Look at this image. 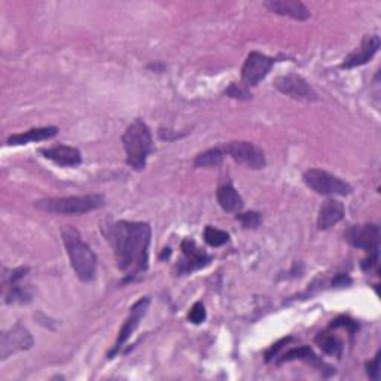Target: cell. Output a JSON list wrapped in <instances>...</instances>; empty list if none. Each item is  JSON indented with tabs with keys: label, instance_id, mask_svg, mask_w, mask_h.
Instances as JSON below:
<instances>
[{
	"label": "cell",
	"instance_id": "cell-1",
	"mask_svg": "<svg viewBox=\"0 0 381 381\" xmlns=\"http://www.w3.org/2000/svg\"><path fill=\"white\" fill-rule=\"evenodd\" d=\"M151 234L146 222L120 221L108 225L105 236L113 247L116 266L128 278L148 270Z\"/></svg>",
	"mask_w": 381,
	"mask_h": 381
},
{
	"label": "cell",
	"instance_id": "cell-2",
	"mask_svg": "<svg viewBox=\"0 0 381 381\" xmlns=\"http://www.w3.org/2000/svg\"><path fill=\"white\" fill-rule=\"evenodd\" d=\"M63 241L70 259V266L82 282H91L97 275V256L88 246L79 231L73 227L63 229Z\"/></svg>",
	"mask_w": 381,
	"mask_h": 381
},
{
	"label": "cell",
	"instance_id": "cell-3",
	"mask_svg": "<svg viewBox=\"0 0 381 381\" xmlns=\"http://www.w3.org/2000/svg\"><path fill=\"white\" fill-rule=\"evenodd\" d=\"M127 164L135 170H143L146 159L152 152V135L149 127L142 120L131 123L123 136Z\"/></svg>",
	"mask_w": 381,
	"mask_h": 381
},
{
	"label": "cell",
	"instance_id": "cell-4",
	"mask_svg": "<svg viewBox=\"0 0 381 381\" xmlns=\"http://www.w3.org/2000/svg\"><path fill=\"white\" fill-rule=\"evenodd\" d=\"M35 206L54 215H84L105 206L103 195L91 194L81 197H63V198H45L35 203Z\"/></svg>",
	"mask_w": 381,
	"mask_h": 381
},
{
	"label": "cell",
	"instance_id": "cell-5",
	"mask_svg": "<svg viewBox=\"0 0 381 381\" xmlns=\"http://www.w3.org/2000/svg\"><path fill=\"white\" fill-rule=\"evenodd\" d=\"M302 179L305 185L312 188L314 193L320 195H340L346 197L351 194V186L341 181L340 178H336L334 174H329L325 170L319 169H310L307 170L302 176Z\"/></svg>",
	"mask_w": 381,
	"mask_h": 381
},
{
	"label": "cell",
	"instance_id": "cell-6",
	"mask_svg": "<svg viewBox=\"0 0 381 381\" xmlns=\"http://www.w3.org/2000/svg\"><path fill=\"white\" fill-rule=\"evenodd\" d=\"M224 154L252 170H262L267 166L266 154L252 142H229L224 146Z\"/></svg>",
	"mask_w": 381,
	"mask_h": 381
},
{
	"label": "cell",
	"instance_id": "cell-7",
	"mask_svg": "<svg viewBox=\"0 0 381 381\" xmlns=\"http://www.w3.org/2000/svg\"><path fill=\"white\" fill-rule=\"evenodd\" d=\"M33 346V336L23 325H13L9 331H5L0 339V359L5 360L11 355L18 351L28 350Z\"/></svg>",
	"mask_w": 381,
	"mask_h": 381
},
{
	"label": "cell",
	"instance_id": "cell-8",
	"mask_svg": "<svg viewBox=\"0 0 381 381\" xmlns=\"http://www.w3.org/2000/svg\"><path fill=\"white\" fill-rule=\"evenodd\" d=\"M274 85L282 94L298 101H316L319 98L316 91L310 86V84L304 78L294 75V73L278 76Z\"/></svg>",
	"mask_w": 381,
	"mask_h": 381
},
{
	"label": "cell",
	"instance_id": "cell-9",
	"mask_svg": "<svg viewBox=\"0 0 381 381\" xmlns=\"http://www.w3.org/2000/svg\"><path fill=\"white\" fill-rule=\"evenodd\" d=\"M275 63L274 58L263 55L261 52H251L247 55L244 66L241 69V79L246 86H255L263 78L268 75L273 64Z\"/></svg>",
	"mask_w": 381,
	"mask_h": 381
},
{
	"label": "cell",
	"instance_id": "cell-10",
	"mask_svg": "<svg viewBox=\"0 0 381 381\" xmlns=\"http://www.w3.org/2000/svg\"><path fill=\"white\" fill-rule=\"evenodd\" d=\"M344 239L358 249L371 252L378 249L380 244V228L375 224L353 225L344 232Z\"/></svg>",
	"mask_w": 381,
	"mask_h": 381
},
{
	"label": "cell",
	"instance_id": "cell-11",
	"mask_svg": "<svg viewBox=\"0 0 381 381\" xmlns=\"http://www.w3.org/2000/svg\"><path fill=\"white\" fill-rule=\"evenodd\" d=\"M149 302H151L149 298L144 297V298H140L133 307H131L130 316H128L124 326L120 331L118 340H116L113 348L109 351V355H108L109 359H112V356H115L116 353H118L120 348L130 340V336L133 335V332L137 329L142 317L146 314V312H148V309H149Z\"/></svg>",
	"mask_w": 381,
	"mask_h": 381
},
{
	"label": "cell",
	"instance_id": "cell-12",
	"mask_svg": "<svg viewBox=\"0 0 381 381\" xmlns=\"http://www.w3.org/2000/svg\"><path fill=\"white\" fill-rule=\"evenodd\" d=\"M181 247L183 252V261L178 266L181 274H188L195 270H200L203 267H206L212 261V256L204 252L203 249H200L194 240L185 239Z\"/></svg>",
	"mask_w": 381,
	"mask_h": 381
},
{
	"label": "cell",
	"instance_id": "cell-13",
	"mask_svg": "<svg viewBox=\"0 0 381 381\" xmlns=\"http://www.w3.org/2000/svg\"><path fill=\"white\" fill-rule=\"evenodd\" d=\"M380 38L377 35H366L360 43V47L355 50L353 52H350L343 63V69H353L362 64H366L371 62V58L378 52L380 50Z\"/></svg>",
	"mask_w": 381,
	"mask_h": 381
},
{
	"label": "cell",
	"instance_id": "cell-14",
	"mask_svg": "<svg viewBox=\"0 0 381 381\" xmlns=\"http://www.w3.org/2000/svg\"><path fill=\"white\" fill-rule=\"evenodd\" d=\"M263 5L277 16L289 17L297 21H305L310 18L309 8L300 0H270V2H266Z\"/></svg>",
	"mask_w": 381,
	"mask_h": 381
},
{
	"label": "cell",
	"instance_id": "cell-15",
	"mask_svg": "<svg viewBox=\"0 0 381 381\" xmlns=\"http://www.w3.org/2000/svg\"><path fill=\"white\" fill-rule=\"evenodd\" d=\"M346 213L344 204L339 200L328 198L319 210L317 216V228L319 229H329L331 227L336 225L340 221H343Z\"/></svg>",
	"mask_w": 381,
	"mask_h": 381
},
{
	"label": "cell",
	"instance_id": "cell-16",
	"mask_svg": "<svg viewBox=\"0 0 381 381\" xmlns=\"http://www.w3.org/2000/svg\"><path fill=\"white\" fill-rule=\"evenodd\" d=\"M40 154L63 167H75L82 163L81 152L72 146H55V148L50 149H40Z\"/></svg>",
	"mask_w": 381,
	"mask_h": 381
},
{
	"label": "cell",
	"instance_id": "cell-17",
	"mask_svg": "<svg viewBox=\"0 0 381 381\" xmlns=\"http://www.w3.org/2000/svg\"><path fill=\"white\" fill-rule=\"evenodd\" d=\"M217 203L219 206H221L225 212H239L243 209V198L241 195L237 193V189L234 188L231 183H225L222 186L217 188Z\"/></svg>",
	"mask_w": 381,
	"mask_h": 381
},
{
	"label": "cell",
	"instance_id": "cell-18",
	"mask_svg": "<svg viewBox=\"0 0 381 381\" xmlns=\"http://www.w3.org/2000/svg\"><path fill=\"white\" fill-rule=\"evenodd\" d=\"M58 128L55 127H43V128H32L25 131V133L21 135H12L8 139V144L11 146H20V144H27L30 142H42V140H48L57 136Z\"/></svg>",
	"mask_w": 381,
	"mask_h": 381
},
{
	"label": "cell",
	"instance_id": "cell-19",
	"mask_svg": "<svg viewBox=\"0 0 381 381\" xmlns=\"http://www.w3.org/2000/svg\"><path fill=\"white\" fill-rule=\"evenodd\" d=\"M314 341L322 348V351H325L326 355L335 356V358H341V355H343V341L339 339V336H335L334 334H331L328 331H322V332H319L316 335Z\"/></svg>",
	"mask_w": 381,
	"mask_h": 381
},
{
	"label": "cell",
	"instance_id": "cell-20",
	"mask_svg": "<svg viewBox=\"0 0 381 381\" xmlns=\"http://www.w3.org/2000/svg\"><path fill=\"white\" fill-rule=\"evenodd\" d=\"M292 360H304L307 363L324 366V363H320L319 358L314 355V351L309 346H301L297 348H290L286 353L277 360V365H282L285 362H292Z\"/></svg>",
	"mask_w": 381,
	"mask_h": 381
},
{
	"label": "cell",
	"instance_id": "cell-21",
	"mask_svg": "<svg viewBox=\"0 0 381 381\" xmlns=\"http://www.w3.org/2000/svg\"><path fill=\"white\" fill-rule=\"evenodd\" d=\"M224 161V151L219 148H212L206 152H201L197 155L194 166L197 169H207V167H217L221 166Z\"/></svg>",
	"mask_w": 381,
	"mask_h": 381
},
{
	"label": "cell",
	"instance_id": "cell-22",
	"mask_svg": "<svg viewBox=\"0 0 381 381\" xmlns=\"http://www.w3.org/2000/svg\"><path fill=\"white\" fill-rule=\"evenodd\" d=\"M204 240H206V243L210 244L212 247H219L229 241V234L209 225L204 229Z\"/></svg>",
	"mask_w": 381,
	"mask_h": 381
},
{
	"label": "cell",
	"instance_id": "cell-23",
	"mask_svg": "<svg viewBox=\"0 0 381 381\" xmlns=\"http://www.w3.org/2000/svg\"><path fill=\"white\" fill-rule=\"evenodd\" d=\"M237 221L241 222V225L247 229H255L261 224V213L258 212H247V213H240L237 215Z\"/></svg>",
	"mask_w": 381,
	"mask_h": 381
},
{
	"label": "cell",
	"instance_id": "cell-24",
	"mask_svg": "<svg viewBox=\"0 0 381 381\" xmlns=\"http://www.w3.org/2000/svg\"><path fill=\"white\" fill-rule=\"evenodd\" d=\"M188 319H189V322H193V324H195V325L203 324V322L206 320V309H204L203 302H195L193 305V309H190V312L188 314Z\"/></svg>",
	"mask_w": 381,
	"mask_h": 381
},
{
	"label": "cell",
	"instance_id": "cell-25",
	"mask_svg": "<svg viewBox=\"0 0 381 381\" xmlns=\"http://www.w3.org/2000/svg\"><path fill=\"white\" fill-rule=\"evenodd\" d=\"M225 94L232 97V98H237V100H249L252 97L251 93L247 91V88L241 86L239 84H231V86L225 91Z\"/></svg>",
	"mask_w": 381,
	"mask_h": 381
},
{
	"label": "cell",
	"instance_id": "cell-26",
	"mask_svg": "<svg viewBox=\"0 0 381 381\" xmlns=\"http://www.w3.org/2000/svg\"><path fill=\"white\" fill-rule=\"evenodd\" d=\"M331 328H347L351 334H353L358 329V325L348 317H339V319L332 320Z\"/></svg>",
	"mask_w": 381,
	"mask_h": 381
},
{
	"label": "cell",
	"instance_id": "cell-27",
	"mask_svg": "<svg viewBox=\"0 0 381 381\" xmlns=\"http://www.w3.org/2000/svg\"><path fill=\"white\" fill-rule=\"evenodd\" d=\"M377 262H378V249H375V251H371L370 256L362 261V270L370 271L373 267L377 266Z\"/></svg>",
	"mask_w": 381,
	"mask_h": 381
},
{
	"label": "cell",
	"instance_id": "cell-28",
	"mask_svg": "<svg viewBox=\"0 0 381 381\" xmlns=\"http://www.w3.org/2000/svg\"><path fill=\"white\" fill-rule=\"evenodd\" d=\"M378 363H380V351H378L373 362L366 363V373H368V375L373 380H378Z\"/></svg>",
	"mask_w": 381,
	"mask_h": 381
},
{
	"label": "cell",
	"instance_id": "cell-29",
	"mask_svg": "<svg viewBox=\"0 0 381 381\" xmlns=\"http://www.w3.org/2000/svg\"><path fill=\"white\" fill-rule=\"evenodd\" d=\"M292 339H290V336H289V339H283L282 341H278V343H275L268 351H267V353H266V360L267 362H271L273 360V358H275L277 356V353H278V350H280L282 347H283V344L285 343H288V341H290Z\"/></svg>",
	"mask_w": 381,
	"mask_h": 381
},
{
	"label": "cell",
	"instance_id": "cell-30",
	"mask_svg": "<svg viewBox=\"0 0 381 381\" xmlns=\"http://www.w3.org/2000/svg\"><path fill=\"white\" fill-rule=\"evenodd\" d=\"M351 280H350V278L346 275V274H339V275H336L335 278H334V280H332V285H335V286H346V285H348Z\"/></svg>",
	"mask_w": 381,
	"mask_h": 381
},
{
	"label": "cell",
	"instance_id": "cell-31",
	"mask_svg": "<svg viewBox=\"0 0 381 381\" xmlns=\"http://www.w3.org/2000/svg\"><path fill=\"white\" fill-rule=\"evenodd\" d=\"M170 254H171V252H170V249H164V254H163V255H161V259H164L166 256L169 258V256H170Z\"/></svg>",
	"mask_w": 381,
	"mask_h": 381
}]
</instances>
